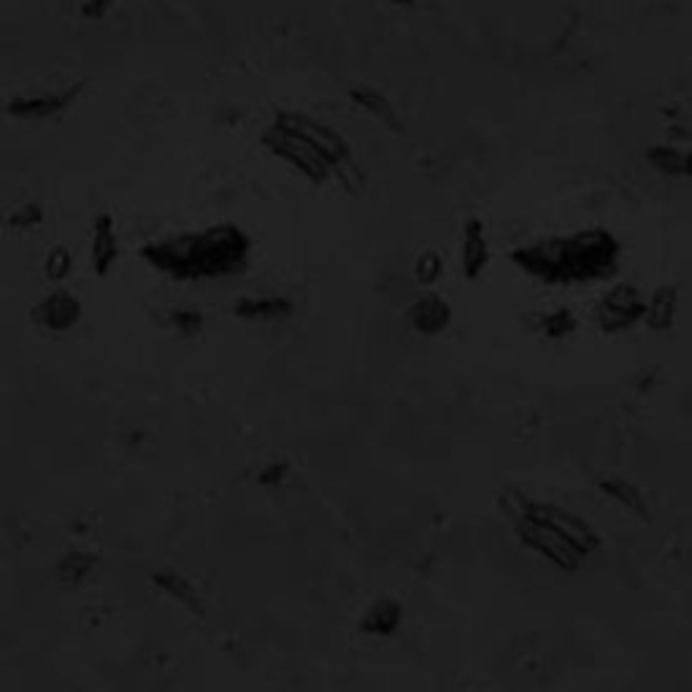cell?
<instances>
[{
  "instance_id": "1",
  "label": "cell",
  "mask_w": 692,
  "mask_h": 692,
  "mask_svg": "<svg viewBox=\"0 0 692 692\" xmlns=\"http://www.w3.org/2000/svg\"><path fill=\"white\" fill-rule=\"evenodd\" d=\"M252 241L236 225H214L198 233L163 238L141 246V257L176 282H201L241 274Z\"/></svg>"
},
{
  "instance_id": "2",
  "label": "cell",
  "mask_w": 692,
  "mask_h": 692,
  "mask_svg": "<svg viewBox=\"0 0 692 692\" xmlns=\"http://www.w3.org/2000/svg\"><path fill=\"white\" fill-rule=\"evenodd\" d=\"M620 244L606 230L544 238L511 252L514 265L544 284H576L603 279L617 268Z\"/></svg>"
},
{
  "instance_id": "3",
  "label": "cell",
  "mask_w": 692,
  "mask_h": 692,
  "mask_svg": "<svg viewBox=\"0 0 692 692\" xmlns=\"http://www.w3.org/2000/svg\"><path fill=\"white\" fill-rule=\"evenodd\" d=\"M260 144H263L271 155L282 157L284 163L298 168V171L314 184L328 182L330 176L336 173L333 171V165L328 163V157L322 155L317 146L309 144V141L303 136H298V133H292V130L282 128V125H276V122L260 136Z\"/></svg>"
},
{
  "instance_id": "4",
  "label": "cell",
  "mask_w": 692,
  "mask_h": 692,
  "mask_svg": "<svg viewBox=\"0 0 692 692\" xmlns=\"http://www.w3.org/2000/svg\"><path fill=\"white\" fill-rule=\"evenodd\" d=\"M530 506H533V503H530ZM514 533H517L519 541H522L525 547H530L541 557H547L549 563H555L557 568H563V571H576L579 563L587 557L582 555L560 530L552 528L547 519L533 514V509H528L525 517L514 522Z\"/></svg>"
},
{
  "instance_id": "5",
  "label": "cell",
  "mask_w": 692,
  "mask_h": 692,
  "mask_svg": "<svg viewBox=\"0 0 692 692\" xmlns=\"http://www.w3.org/2000/svg\"><path fill=\"white\" fill-rule=\"evenodd\" d=\"M274 122L276 125H282V128L292 130V133H298V136H303L309 144L317 146L319 152L328 157V163L333 165V171H336L338 165H344L352 160V155H349V144H346L344 138L338 136L336 130L330 128V125L309 117V114H301V111H279V114L274 117Z\"/></svg>"
},
{
  "instance_id": "6",
  "label": "cell",
  "mask_w": 692,
  "mask_h": 692,
  "mask_svg": "<svg viewBox=\"0 0 692 692\" xmlns=\"http://www.w3.org/2000/svg\"><path fill=\"white\" fill-rule=\"evenodd\" d=\"M647 317V303L641 301L636 287L630 284H617L614 290L606 295L595 311V319L603 330H625L630 325H636L638 319Z\"/></svg>"
},
{
  "instance_id": "7",
  "label": "cell",
  "mask_w": 692,
  "mask_h": 692,
  "mask_svg": "<svg viewBox=\"0 0 692 692\" xmlns=\"http://www.w3.org/2000/svg\"><path fill=\"white\" fill-rule=\"evenodd\" d=\"M84 84H73L68 90H57V92H36V95H19L14 101H9L6 111L11 117L17 119H49L57 117L60 111H65L71 106L79 92H82Z\"/></svg>"
},
{
  "instance_id": "8",
  "label": "cell",
  "mask_w": 692,
  "mask_h": 692,
  "mask_svg": "<svg viewBox=\"0 0 692 692\" xmlns=\"http://www.w3.org/2000/svg\"><path fill=\"white\" fill-rule=\"evenodd\" d=\"M530 509H533V514H538L541 519H547L552 528L560 530V533H563V536L568 538L579 552H582V555H590L592 549L598 547V536H595V530H592L582 517H576V514H571V511H565V509H557V506H549V503H533Z\"/></svg>"
},
{
  "instance_id": "9",
  "label": "cell",
  "mask_w": 692,
  "mask_h": 692,
  "mask_svg": "<svg viewBox=\"0 0 692 692\" xmlns=\"http://www.w3.org/2000/svg\"><path fill=\"white\" fill-rule=\"evenodd\" d=\"M79 317H82V303L68 290H55L33 309L36 325H41L46 330H55V333L73 328L79 322Z\"/></svg>"
},
{
  "instance_id": "10",
  "label": "cell",
  "mask_w": 692,
  "mask_h": 692,
  "mask_svg": "<svg viewBox=\"0 0 692 692\" xmlns=\"http://www.w3.org/2000/svg\"><path fill=\"white\" fill-rule=\"evenodd\" d=\"M449 319H452V309L449 303L441 298V295H422L409 311L411 328L422 333V336H436L441 330L447 328Z\"/></svg>"
},
{
  "instance_id": "11",
  "label": "cell",
  "mask_w": 692,
  "mask_h": 692,
  "mask_svg": "<svg viewBox=\"0 0 692 692\" xmlns=\"http://www.w3.org/2000/svg\"><path fill=\"white\" fill-rule=\"evenodd\" d=\"M117 255L119 246L117 233H114V219H111V214H98L95 225H92V268H95V274H109L111 265L117 263Z\"/></svg>"
},
{
  "instance_id": "12",
  "label": "cell",
  "mask_w": 692,
  "mask_h": 692,
  "mask_svg": "<svg viewBox=\"0 0 692 692\" xmlns=\"http://www.w3.org/2000/svg\"><path fill=\"white\" fill-rule=\"evenodd\" d=\"M490 260V249H487V238H484L482 219L471 217L465 222L463 230V274L468 282H474L482 276Z\"/></svg>"
},
{
  "instance_id": "13",
  "label": "cell",
  "mask_w": 692,
  "mask_h": 692,
  "mask_svg": "<svg viewBox=\"0 0 692 692\" xmlns=\"http://www.w3.org/2000/svg\"><path fill=\"white\" fill-rule=\"evenodd\" d=\"M349 98H352V103H357L365 114L379 119L382 125H387V128L395 130V133H403L401 117H398V111H395V106H392L387 95H382V92L374 90V87H352V90H349Z\"/></svg>"
},
{
  "instance_id": "14",
  "label": "cell",
  "mask_w": 692,
  "mask_h": 692,
  "mask_svg": "<svg viewBox=\"0 0 692 692\" xmlns=\"http://www.w3.org/2000/svg\"><path fill=\"white\" fill-rule=\"evenodd\" d=\"M152 582H155L157 590H163L168 598H173L176 603H182L184 609L195 611V614H203V601L195 584L190 579H184L182 574L176 571H155L152 574Z\"/></svg>"
},
{
  "instance_id": "15",
  "label": "cell",
  "mask_w": 692,
  "mask_h": 692,
  "mask_svg": "<svg viewBox=\"0 0 692 692\" xmlns=\"http://www.w3.org/2000/svg\"><path fill=\"white\" fill-rule=\"evenodd\" d=\"M403 620V606L392 598H382L376 601L368 614L363 617V630L365 633H374V636H390L398 630Z\"/></svg>"
},
{
  "instance_id": "16",
  "label": "cell",
  "mask_w": 692,
  "mask_h": 692,
  "mask_svg": "<svg viewBox=\"0 0 692 692\" xmlns=\"http://www.w3.org/2000/svg\"><path fill=\"white\" fill-rule=\"evenodd\" d=\"M292 311V303L287 298H241L233 306V314L238 319H249V322H268V319L287 317Z\"/></svg>"
},
{
  "instance_id": "17",
  "label": "cell",
  "mask_w": 692,
  "mask_h": 692,
  "mask_svg": "<svg viewBox=\"0 0 692 692\" xmlns=\"http://www.w3.org/2000/svg\"><path fill=\"white\" fill-rule=\"evenodd\" d=\"M676 317V290L663 287L655 292V298L647 303V322L652 328H671Z\"/></svg>"
},
{
  "instance_id": "18",
  "label": "cell",
  "mask_w": 692,
  "mask_h": 692,
  "mask_svg": "<svg viewBox=\"0 0 692 692\" xmlns=\"http://www.w3.org/2000/svg\"><path fill=\"white\" fill-rule=\"evenodd\" d=\"M95 565V555H84V552H71L65 555L60 563H57V576L60 582L68 584V587H76L87 579V574L92 571Z\"/></svg>"
},
{
  "instance_id": "19",
  "label": "cell",
  "mask_w": 692,
  "mask_h": 692,
  "mask_svg": "<svg viewBox=\"0 0 692 692\" xmlns=\"http://www.w3.org/2000/svg\"><path fill=\"white\" fill-rule=\"evenodd\" d=\"M601 490L609 495V498H614L617 503H622L625 509H630L633 514H638V517H649L647 511V503H644V498H641V492L636 490V487H630V484L620 482V479H606V482H601Z\"/></svg>"
},
{
  "instance_id": "20",
  "label": "cell",
  "mask_w": 692,
  "mask_h": 692,
  "mask_svg": "<svg viewBox=\"0 0 692 692\" xmlns=\"http://www.w3.org/2000/svg\"><path fill=\"white\" fill-rule=\"evenodd\" d=\"M649 163L668 176H679L687 168V152H679L676 146H655L649 149Z\"/></svg>"
},
{
  "instance_id": "21",
  "label": "cell",
  "mask_w": 692,
  "mask_h": 692,
  "mask_svg": "<svg viewBox=\"0 0 692 692\" xmlns=\"http://www.w3.org/2000/svg\"><path fill=\"white\" fill-rule=\"evenodd\" d=\"M441 274H444V260H441L438 252L428 249V252H422V255L417 257V263H414V276H417L419 284L430 287V284H436L438 279H441Z\"/></svg>"
},
{
  "instance_id": "22",
  "label": "cell",
  "mask_w": 692,
  "mask_h": 692,
  "mask_svg": "<svg viewBox=\"0 0 692 692\" xmlns=\"http://www.w3.org/2000/svg\"><path fill=\"white\" fill-rule=\"evenodd\" d=\"M44 274L52 282H63L65 276L71 274V252L65 246H55L44 260Z\"/></svg>"
},
{
  "instance_id": "23",
  "label": "cell",
  "mask_w": 692,
  "mask_h": 692,
  "mask_svg": "<svg viewBox=\"0 0 692 692\" xmlns=\"http://www.w3.org/2000/svg\"><path fill=\"white\" fill-rule=\"evenodd\" d=\"M541 328H544V333H547L549 338H565L568 333H574L576 319L568 309H557L541 319Z\"/></svg>"
},
{
  "instance_id": "24",
  "label": "cell",
  "mask_w": 692,
  "mask_h": 692,
  "mask_svg": "<svg viewBox=\"0 0 692 692\" xmlns=\"http://www.w3.org/2000/svg\"><path fill=\"white\" fill-rule=\"evenodd\" d=\"M530 503L533 501H528V498H525L519 490H503L501 495V509L511 522H517V519L525 517L530 509Z\"/></svg>"
},
{
  "instance_id": "25",
  "label": "cell",
  "mask_w": 692,
  "mask_h": 692,
  "mask_svg": "<svg viewBox=\"0 0 692 692\" xmlns=\"http://www.w3.org/2000/svg\"><path fill=\"white\" fill-rule=\"evenodd\" d=\"M41 219H44V211H41V206L38 203H28V206H22V209H17L14 214L9 217V225L11 228H36V225H41Z\"/></svg>"
},
{
  "instance_id": "26",
  "label": "cell",
  "mask_w": 692,
  "mask_h": 692,
  "mask_svg": "<svg viewBox=\"0 0 692 692\" xmlns=\"http://www.w3.org/2000/svg\"><path fill=\"white\" fill-rule=\"evenodd\" d=\"M171 322L176 325V330H182L184 336H195L198 330H201L203 325V317L198 314V311H187V309H179L171 314Z\"/></svg>"
},
{
  "instance_id": "27",
  "label": "cell",
  "mask_w": 692,
  "mask_h": 692,
  "mask_svg": "<svg viewBox=\"0 0 692 692\" xmlns=\"http://www.w3.org/2000/svg\"><path fill=\"white\" fill-rule=\"evenodd\" d=\"M111 0H84L82 3V17L84 19H103L109 14Z\"/></svg>"
},
{
  "instance_id": "28",
  "label": "cell",
  "mask_w": 692,
  "mask_h": 692,
  "mask_svg": "<svg viewBox=\"0 0 692 692\" xmlns=\"http://www.w3.org/2000/svg\"><path fill=\"white\" fill-rule=\"evenodd\" d=\"M287 471H290V465L287 463H274V465H268L265 471H260V484H282V479L287 476Z\"/></svg>"
},
{
  "instance_id": "29",
  "label": "cell",
  "mask_w": 692,
  "mask_h": 692,
  "mask_svg": "<svg viewBox=\"0 0 692 692\" xmlns=\"http://www.w3.org/2000/svg\"><path fill=\"white\" fill-rule=\"evenodd\" d=\"M395 6H401V9H409V6H414L417 0H392Z\"/></svg>"
},
{
  "instance_id": "30",
  "label": "cell",
  "mask_w": 692,
  "mask_h": 692,
  "mask_svg": "<svg viewBox=\"0 0 692 692\" xmlns=\"http://www.w3.org/2000/svg\"><path fill=\"white\" fill-rule=\"evenodd\" d=\"M684 173H687V176H692V149L687 152V168H684Z\"/></svg>"
}]
</instances>
